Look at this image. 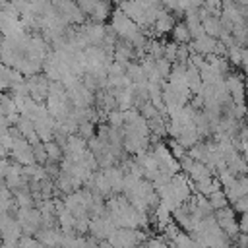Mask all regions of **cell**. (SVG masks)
<instances>
[{
    "label": "cell",
    "instance_id": "obj_15",
    "mask_svg": "<svg viewBox=\"0 0 248 248\" xmlns=\"http://www.w3.org/2000/svg\"><path fill=\"white\" fill-rule=\"evenodd\" d=\"M107 124H108L110 128L122 130V126H124V110H120V108L110 110V112L107 114Z\"/></svg>",
    "mask_w": 248,
    "mask_h": 248
},
{
    "label": "cell",
    "instance_id": "obj_19",
    "mask_svg": "<svg viewBox=\"0 0 248 248\" xmlns=\"http://www.w3.org/2000/svg\"><path fill=\"white\" fill-rule=\"evenodd\" d=\"M242 50H244V48L238 46V45L227 48V60H229V64H232V66H240V64H242Z\"/></svg>",
    "mask_w": 248,
    "mask_h": 248
},
{
    "label": "cell",
    "instance_id": "obj_8",
    "mask_svg": "<svg viewBox=\"0 0 248 248\" xmlns=\"http://www.w3.org/2000/svg\"><path fill=\"white\" fill-rule=\"evenodd\" d=\"M217 39H213V37H207V35H203L202 39H196V41H192L188 46H190V50L194 52V54H202V56H211V54H215V46H217Z\"/></svg>",
    "mask_w": 248,
    "mask_h": 248
},
{
    "label": "cell",
    "instance_id": "obj_13",
    "mask_svg": "<svg viewBox=\"0 0 248 248\" xmlns=\"http://www.w3.org/2000/svg\"><path fill=\"white\" fill-rule=\"evenodd\" d=\"M126 76L132 83H147V78H145V72L141 68L140 62H132L128 68H126Z\"/></svg>",
    "mask_w": 248,
    "mask_h": 248
},
{
    "label": "cell",
    "instance_id": "obj_20",
    "mask_svg": "<svg viewBox=\"0 0 248 248\" xmlns=\"http://www.w3.org/2000/svg\"><path fill=\"white\" fill-rule=\"evenodd\" d=\"M31 147H33L35 163L45 167V165L48 163V157H46V149H45V143H43V141H39V143H35V145H31Z\"/></svg>",
    "mask_w": 248,
    "mask_h": 248
},
{
    "label": "cell",
    "instance_id": "obj_21",
    "mask_svg": "<svg viewBox=\"0 0 248 248\" xmlns=\"http://www.w3.org/2000/svg\"><path fill=\"white\" fill-rule=\"evenodd\" d=\"M155 66H157V72L161 74L163 79H167V78L170 76V72H172V64H170L167 58H159V60H155Z\"/></svg>",
    "mask_w": 248,
    "mask_h": 248
},
{
    "label": "cell",
    "instance_id": "obj_16",
    "mask_svg": "<svg viewBox=\"0 0 248 248\" xmlns=\"http://www.w3.org/2000/svg\"><path fill=\"white\" fill-rule=\"evenodd\" d=\"M207 200H209V203H211V207H213L215 211H217V209H223V207H229V205H231L223 190H219V192L211 194V196H209Z\"/></svg>",
    "mask_w": 248,
    "mask_h": 248
},
{
    "label": "cell",
    "instance_id": "obj_12",
    "mask_svg": "<svg viewBox=\"0 0 248 248\" xmlns=\"http://www.w3.org/2000/svg\"><path fill=\"white\" fill-rule=\"evenodd\" d=\"M170 35H172V43H176V45H190L192 43V37H190V31H188L184 19L176 21V25H174Z\"/></svg>",
    "mask_w": 248,
    "mask_h": 248
},
{
    "label": "cell",
    "instance_id": "obj_5",
    "mask_svg": "<svg viewBox=\"0 0 248 248\" xmlns=\"http://www.w3.org/2000/svg\"><path fill=\"white\" fill-rule=\"evenodd\" d=\"M141 240H145V234L138 229H116L108 238L114 248H138Z\"/></svg>",
    "mask_w": 248,
    "mask_h": 248
},
{
    "label": "cell",
    "instance_id": "obj_3",
    "mask_svg": "<svg viewBox=\"0 0 248 248\" xmlns=\"http://www.w3.org/2000/svg\"><path fill=\"white\" fill-rule=\"evenodd\" d=\"M238 213L229 205V207H223V209H217L215 211V221L219 225V229L232 240H236V236L240 234V227H238Z\"/></svg>",
    "mask_w": 248,
    "mask_h": 248
},
{
    "label": "cell",
    "instance_id": "obj_6",
    "mask_svg": "<svg viewBox=\"0 0 248 248\" xmlns=\"http://www.w3.org/2000/svg\"><path fill=\"white\" fill-rule=\"evenodd\" d=\"M225 85H227V91H229L234 105H244L246 103V81H244L242 74L231 72L225 78Z\"/></svg>",
    "mask_w": 248,
    "mask_h": 248
},
{
    "label": "cell",
    "instance_id": "obj_18",
    "mask_svg": "<svg viewBox=\"0 0 248 248\" xmlns=\"http://www.w3.org/2000/svg\"><path fill=\"white\" fill-rule=\"evenodd\" d=\"M194 244L196 242L192 240V236L188 232H184V231H180L172 240V248H194Z\"/></svg>",
    "mask_w": 248,
    "mask_h": 248
},
{
    "label": "cell",
    "instance_id": "obj_17",
    "mask_svg": "<svg viewBox=\"0 0 248 248\" xmlns=\"http://www.w3.org/2000/svg\"><path fill=\"white\" fill-rule=\"evenodd\" d=\"M78 136L83 138L85 141H89L91 138L97 136V126H95L93 122H83V124L78 126Z\"/></svg>",
    "mask_w": 248,
    "mask_h": 248
},
{
    "label": "cell",
    "instance_id": "obj_14",
    "mask_svg": "<svg viewBox=\"0 0 248 248\" xmlns=\"http://www.w3.org/2000/svg\"><path fill=\"white\" fill-rule=\"evenodd\" d=\"M45 149H46L48 163H56V165L62 163V159H64V151H62V147H60L56 141H48V143H45Z\"/></svg>",
    "mask_w": 248,
    "mask_h": 248
},
{
    "label": "cell",
    "instance_id": "obj_24",
    "mask_svg": "<svg viewBox=\"0 0 248 248\" xmlns=\"http://www.w3.org/2000/svg\"><path fill=\"white\" fill-rule=\"evenodd\" d=\"M143 248H169V244L163 240V238H149L141 244Z\"/></svg>",
    "mask_w": 248,
    "mask_h": 248
},
{
    "label": "cell",
    "instance_id": "obj_2",
    "mask_svg": "<svg viewBox=\"0 0 248 248\" xmlns=\"http://www.w3.org/2000/svg\"><path fill=\"white\" fill-rule=\"evenodd\" d=\"M16 221L19 223L25 236H35L43 227V217L37 207H17L16 209Z\"/></svg>",
    "mask_w": 248,
    "mask_h": 248
},
{
    "label": "cell",
    "instance_id": "obj_22",
    "mask_svg": "<svg viewBox=\"0 0 248 248\" xmlns=\"http://www.w3.org/2000/svg\"><path fill=\"white\" fill-rule=\"evenodd\" d=\"M176 52H178V45L176 43H165V54H163V58H167L172 66L176 64Z\"/></svg>",
    "mask_w": 248,
    "mask_h": 248
},
{
    "label": "cell",
    "instance_id": "obj_9",
    "mask_svg": "<svg viewBox=\"0 0 248 248\" xmlns=\"http://www.w3.org/2000/svg\"><path fill=\"white\" fill-rule=\"evenodd\" d=\"M174 25H176V19H174V16L163 8L161 16L157 17V21H155V25H153L151 29H153L155 37H161V35H165V33H172Z\"/></svg>",
    "mask_w": 248,
    "mask_h": 248
},
{
    "label": "cell",
    "instance_id": "obj_10",
    "mask_svg": "<svg viewBox=\"0 0 248 248\" xmlns=\"http://www.w3.org/2000/svg\"><path fill=\"white\" fill-rule=\"evenodd\" d=\"M202 25H203V31H205L207 37H213V39L219 41V37H221V33H223L221 16H207V17L202 21Z\"/></svg>",
    "mask_w": 248,
    "mask_h": 248
},
{
    "label": "cell",
    "instance_id": "obj_4",
    "mask_svg": "<svg viewBox=\"0 0 248 248\" xmlns=\"http://www.w3.org/2000/svg\"><path fill=\"white\" fill-rule=\"evenodd\" d=\"M78 8L83 12L87 21L93 23H105L112 16V6L107 2H78Z\"/></svg>",
    "mask_w": 248,
    "mask_h": 248
},
{
    "label": "cell",
    "instance_id": "obj_7",
    "mask_svg": "<svg viewBox=\"0 0 248 248\" xmlns=\"http://www.w3.org/2000/svg\"><path fill=\"white\" fill-rule=\"evenodd\" d=\"M122 14H126L140 29H147V19H145V2H122L116 6Z\"/></svg>",
    "mask_w": 248,
    "mask_h": 248
},
{
    "label": "cell",
    "instance_id": "obj_23",
    "mask_svg": "<svg viewBox=\"0 0 248 248\" xmlns=\"http://www.w3.org/2000/svg\"><path fill=\"white\" fill-rule=\"evenodd\" d=\"M236 213H240V215H244V213H248V196H244V198H240V200H236L232 205H231Z\"/></svg>",
    "mask_w": 248,
    "mask_h": 248
},
{
    "label": "cell",
    "instance_id": "obj_11",
    "mask_svg": "<svg viewBox=\"0 0 248 248\" xmlns=\"http://www.w3.org/2000/svg\"><path fill=\"white\" fill-rule=\"evenodd\" d=\"M186 176H188L192 182H198V180H203V178L213 176V170H211L207 165H203V163H196V161H194L192 167L188 169Z\"/></svg>",
    "mask_w": 248,
    "mask_h": 248
},
{
    "label": "cell",
    "instance_id": "obj_1",
    "mask_svg": "<svg viewBox=\"0 0 248 248\" xmlns=\"http://www.w3.org/2000/svg\"><path fill=\"white\" fill-rule=\"evenodd\" d=\"M110 29L116 33V37L120 39V41H128V43H132V39L141 31L126 14H122L118 8L112 12V16H110Z\"/></svg>",
    "mask_w": 248,
    "mask_h": 248
}]
</instances>
